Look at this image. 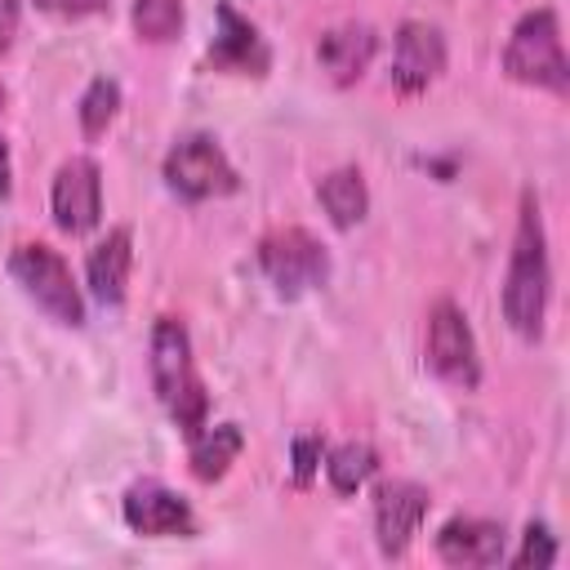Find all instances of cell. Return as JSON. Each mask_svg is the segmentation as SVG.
<instances>
[{"label":"cell","instance_id":"6da1fadb","mask_svg":"<svg viewBox=\"0 0 570 570\" xmlns=\"http://www.w3.org/2000/svg\"><path fill=\"white\" fill-rule=\"evenodd\" d=\"M548 289H552V267H548L543 218H539V200L525 191L521 218H517V240H512V263H508V281H503V316L521 338L543 334Z\"/></svg>","mask_w":570,"mask_h":570},{"label":"cell","instance_id":"7a4b0ae2","mask_svg":"<svg viewBox=\"0 0 570 570\" xmlns=\"http://www.w3.org/2000/svg\"><path fill=\"white\" fill-rule=\"evenodd\" d=\"M151 383L183 436H196L209 423V392L196 374L191 338L178 316H160L151 325Z\"/></svg>","mask_w":570,"mask_h":570},{"label":"cell","instance_id":"3957f363","mask_svg":"<svg viewBox=\"0 0 570 570\" xmlns=\"http://www.w3.org/2000/svg\"><path fill=\"white\" fill-rule=\"evenodd\" d=\"M503 71L534 89H552V94L570 89V62H566L561 22L552 9H534L512 27V40L503 49Z\"/></svg>","mask_w":570,"mask_h":570},{"label":"cell","instance_id":"277c9868","mask_svg":"<svg viewBox=\"0 0 570 570\" xmlns=\"http://www.w3.org/2000/svg\"><path fill=\"white\" fill-rule=\"evenodd\" d=\"M9 276L22 285V294L40 307V312H49L58 325H85V298H80V289H76V276H71V267H67V258L53 249V245H45V240H27V245H18L13 254H9Z\"/></svg>","mask_w":570,"mask_h":570},{"label":"cell","instance_id":"5b68a950","mask_svg":"<svg viewBox=\"0 0 570 570\" xmlns=\"http://www.w3.org/2000/svg\"><path fill=\"white\" fill-rule=\"evenodd\" d=\"M258 267L267 272V281L285 298L307 294V289L330 281V254H325V245L307 227H276V232H267L258 240Z\"/></svg>","mask_w":570,"mask_h":570},{"label":"cell","instance_id":"8992f818","mask_svg":"<svg viewBox=\"0 0 570 570\" xmlns=\"http://www.w3.org/2000/svg\"><path fill=\"white\" fill-rule=\"evenodd\" d=\"M165 183L183 200H214V196H232L240 187L227 151L209 134H187L183 142L169 147V156H165Z\"/></svg>","mask_w":570,"mask_h":570},{"label":"cell","instance_id":"52a82bcc","mask_svg":"<svg viewBox=\"0 0 570 570\" xmlns=\"http://www.w3.org/2000/svg\"><path fill=\"white\" fill-rule=\"evenodd\" d=\"M428 365L436 379L454 387H476L481 383V361H476V338L468 330V316L441 298L428 312Z\"/></svg>","mask_w":570,"mask_h":570},{"label":"cell","instance_id":"ba28073f","mask_svg":"<svg viewBox=\"0 0 570 570\" xmlns=\"http://www.w3.org/2000/svg\"><path fill=\"white\" fill-rule=\"evenodd\" d=\"M53 223L67 236H85L102 218V169L89 156H71L53 174Z\"/></svg>","mask_w":570,"mask_h":570},{"label":"cell","instance_id":"9c48e42d","mask_svg":"<svg viewBox=\"0 0 570 570\" xmlns=\"http://www.w3.org/2000/svg\"><path fill=\"white\" fill-rule=\"evenodd\" d=\"M125 525L147 539H187L196 534V517L187 499H178L160 481H138L125 490Z\"/></svg>","mask_w":570,"mask_h":570},{"label":"cell","instance_id":"30bf717a","mask_svg":"<svg viewBox=\"0 0 570 570\" xmlns=\"http://www.w3.org/2000/svg\"><path fill=\"white\" fill-rule=\"evenodd\" d=\"M428 508H432V499H428L423 485H414V481H383V485L374 490L379 552H383V557H401V552L414 543V534H419Z\"/></svg>","mask_w":570,"mask_h":570},{"label":"cell","instance_id":"8fae6325","mask_svg":"<svg viewBox=\"0 0 570 570\" xmlns=\"http://www.w3.org/2000/svg\"><path fill=\"white\" fill-rule=\"evenodd\" d=\"M205 62L214 71H232V76H267L272 67V49L258 36V27L249 18H240L227 0L218 4V36L205 53Z\"/></svg>","mask_w":570,"mask_h":570},{"label":"cell","instance_id":"7c38bea8","mask_svg":"<svg viewBox=\"0 0 570 570\" xmlns=\"http://www.w3.org/2000/svg\"><path fill=\"white\" fill-rule=\"evenodd\" d=\"M445 71V40L428 22H401L392 53V85L401 94H423Z\"/></svg>","mask_w":570,"mask_h":570},{"label":"cell","instance_id":"4fadbf2b","mask_svg":"<svg viewBox=\"0 0 570 570\" xmlns=\"http://www.w3.org/2000/svg\"><path fill=\"white\" fill-rule=\"evenodd\" d=\"M503 525L499 521H481V517H450L436 534V552L445 566H499L503 561Z\"/></svg>","mask_w":570,"mask_h":570},{"label":"cell","instance_id":"5bb4252c","mask_svg":"<svg viewBox=\"0 0 570 570\" xmlns=\"http://www.w3.org/2000/svg\"><path fill=\"white\" fill-rule=\"evenodd\" d=\"M374 49H379V36L370 22H338L321 36L316 45V58H321V71L334 80V85H352L365 76V67L374 62Z\"/></svg>","mask_w":570,"mask_h":570},{"label":"cell","instance_id":"9a60e30c","mask_svg":"<svg viewBox=\"0 0 570 570\" xmlns=\"http://www.w3.org/2000/svg\"><path fill=\"white\" fill-rule=\"evenodd\" d=\"M129 267H134V236L129 227H111L94 249H89V289L98 303H120L125 285H129Z\"/></svg>","mask_w":570,"mask_h":570},{"label":"cell","instance_id":"2e32d148","mask_svg":"<svg viewBox=\"0 0 570 570\" xmlns=\"http://www.w3.org/2000/svg\"><path fill=\"white\" fill-rule=\"evenodd\" d=\"M191 441V454H187V463H191V476L196 481H218V476H227V468L236 463V454L245 450V432L236 428V423H218V428H200L196 436H187Z\"/></svg>","mask_w":570,"mask_h":570},{"label":"cell","instance_id":"e0dca14e","mask_svg":"<svg viewBox=\"0 0 570 570\" xmlns=\"http://www.w3.org/2000/svg\"><path fill=\"white\" fill-rule=\"evenodd\" d=\"M316 196H321V205H325V214H330V223L338 232L356 227L365 218V209H370V191H365L361 169H334V174H325L321 187H316Z\"/></svg>","mask_w":570,"mask_h":570},{"label":"cell","instance_id":"ac0fdd59","mask_svg":"<svg viewBox=\"0 0 570 570\" xmlns=\"http://www.w3.org/2000/svg\"><path fill=\"white\" fill-rule=\"evenodd\" d=\"M374 468H379V454H374V445H365V441L338 445V450L330 454V463H325L330 485H334L338 494H356V490L374 476Z\"/></svg>","mask_w":570,"mask_h":570},{"label":"cell","instance_id":"d6986e66","mask_svg":"<svg viewBox=\"0 0 570 570\" xmlns=\"http://www.w3.org/2000/svg\"><path fill=\"white\" fill-rule=\"evenodd\" d=\"M129 22L138 31V40L147 45H169L183 31V0H134Z\"/></svg>","mask_w":570,"mask_h":570},{"label":"cell","instance_id":"ffe728a7","mask_svg":"<svg viewBox=\"0 0 570 570\" xmlns=\"http://www.w3.org/2000/svg\"><path fill=\"white\" fill-rule=\"evenodd\" d=\"M116 111H120V85L111 76L89 80V89L80 98V129L89 138H98V134H107V125L116 120Z\"/></svg>","mask_w":570,"mask_h":570},{"label":"cell","instance_id":"44dd1931","mask_svg":"<svg viewBox=\"0 0 570 570\" xmlns=\"http://www.w3.org/2000/svg\"><path fill=\"white\" fill-rule=\"evenodd\" d=\"M557 561V543H552V534H548V525H530L525 530V543H521V552H517V566L521 570H548Z\"/></svg>","mask_w":570,"mask_h":570},{"label":"cell","instance_id":"7402d4cb","mask_svg":"<svg viewBox=\"0 0 570 570\" xmlns=\"http://www.w3.org/2000/svg\"><path fill=\"white\" fill-rule=\"evenodd\" d=\"M321 454H325L321 436H298L294 441V485H312V476L321 468Z\"/></svg>","mask_w":570,"mask_h":570},{"label":"cell","instance_id":"603a6c76","mask_svg":"<svg viewBox=\"0 0 570 570\" xmlns=\"http://www.w3.org/2000/svg\"><path fill=\"white\" fill-rule=\"evenodd\" d=\"M45 13H58V18H89V13H102L107 0H36Z\"/></svg>","mask_w":570,"mask_h":570},{"label":"cell","instance_id":"cb8c5ba5","mask_svg":"<svg viewBox=\"0 0 570 570\" xmlns=\"http://www.w3.org/2000/svg\"><path fill=\"white\" fill-rule=\"evenodd\" d=\"M18 36V0H0V53L13 45Z\"/></svg>","mask_w":570,"mask_h":570},{"label":"cell","instance_id":"d4e9b609","mask_svg":"<svg viewBox=\"0 0 570 570\" xmlns=\"http://www.w3.org/2000/svg\"><path fill=\"white\" fill-rule=\"evenodd\" d=\"M0 196H9V147L0 138Z\"/></svg>","mask_w":570,"mask_h":570},{"label":"cell","instance_id":"484cf974","mask_svg":"<svg viewBox=\"0 0 570 570\" xmlns=\"http://www.w3.org/2000/svg\"><path fill=\"white\" fill-rule=\"evenodd\" d=\"M0 107H4V85H0Z\"/></svg>","mask_w":570,"mask_h":570}]
</instances>
